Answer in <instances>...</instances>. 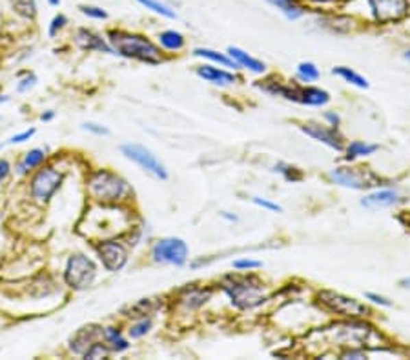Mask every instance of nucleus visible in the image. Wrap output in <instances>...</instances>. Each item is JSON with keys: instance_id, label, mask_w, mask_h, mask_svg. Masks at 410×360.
I'll return each instance as SVG.
<instances>
[{"instance_id": "obj_1", "label": "nucleus", "mask_w": 410, "mask_h": 360, "mask_svg": "<svg viewBox=\"0 0 410 360\" xmlns=\"http://www.w3.org/2000/svg\"><path fill=\"white\" fill-rule=\"evenodd\" d=\"M108 40H110L113 53L121 55L124 59L138 60V62L152 64V66L162 62L160 49L143 35L123 31V29H110Z\"/></svg>"}, {"instance_id": "obj_2", "label": "nucleus", "mask_w": 410, "mask_h": 360, "mask_svg": "<svg viewBox=\"0 0 410 360\" xmlns=\"http://www.w3.org/2000/svg\"><path fill=\"white\" fill-rule=\"evenodd\" d=\"M88 188L91 195L104 204L124 201L132 193L128 182L110 170H97L88 180Z\"/></svg>"}, {"instance_id": "obj_3", "label": "nucleus", "mask_w": 410, "mask_h": 360, "mask_svg": "<svg viewBox=\"0 0 410 360\" xmlns=\"http://www.w3.org/2000/svg\"><path fill=\"white\" fill-rule=\"evenodd\" d=\"M224 293L228 295L232 304L239 309H252L265 302V287L256 277H243V279H228L223 284Z\"/></svg>"}, {"instance_id": "obj_4", "label": "nucleus", "mask_w": 410, "mask_h": 360, "mask_svg": "<svg viewBox=\"0 0 410 360\" xmlns=\"http://www.w3.org/2000/svg\"><path fill=\"white\" fill-rule=\"evenodd\" d=\"M263 91H267L270 95H279L282 99L292 102H299V104H306V106H325L326 102L330 101L328 91L321 90V88H314V86H292V84H279V82H272L267 80V84H259Z\"/></svg>"}, {"instance_id": "obj_5", "label": "nucleus", "mask_w": 410, "mask_h": 360, "mask_svg": "<svg viewBox=\"0 0 410 360\" xmlns=\"http://www.w3.org/2000/svg\"><path fill=\"white\" fill-rule=\"evenodd\" d=\"M97 277V266L86 255L77 253L68 259L64 271V281L71 290H86L93 284Z\"/></svg>"}, {"instance_id": "obj_6", "label": "nucleus", "mask_w": 410, "mask_h": 360, "mask_svg": "<svg viewBox=\"0 0 410 360\" xmlns=\"http://www.w3.org/2000/svg\"><path fill=\"white\" fill-rule=\"evenodd\" d=\"M330 180L352 190H370L378 185H387L381 177L376 175L368 168H337L330 171Z\"/></svg>"}, {"instance_id": "obj_7", "label": "nucleus", "mask_w": 410, "mask_h": 360, "mask_svg": "<svg viewBox=\"0 0 410 360\" xmlns=\"http://www.w3.org/2000/svg\"><path fill=\"white\" fill-rule=\"evenodd\" d=\"M317 298H319L321 306L325 309H328L330 313H336V315H341V317L359 318L370 315V309L365 304H361L356 298L341 295V293L326 292L325 290V292H319Z\"/></svg>"}, {"instance_id": "obj_8", "label": "nucleus", "mask_w": 410, "mask_h": 360, "mask_svg": "<svg viewBox=\"0 0 410 360\" xmlns=\"http://www.w3.org/2000/svg\"><path fill=\"white\" fill-rule=\"evenodd\" d=\"M152 257L157 264L184 266L188 260V246L184 240L176 237L159 239L152 248Z\"/></svg>"}, {"instance_id": "obj_9", "label": "nucleus", "mask_w": 410, "mask_h": 360, "mask_svg": "<svg viewBox=\"0 0 410 360\" xmlns=\"http://www.w3.org/2000/svg\"><path fill=\"white\" fill-rule=\"evenodd\" d=\"M62 180H64V175L60 171L55 170V168H43V170H38L32 179V184H29L32 198H35L40 204L48 202L55 195V191L60 188Z\"/></svg>"}, {"instance_id": "obj_10", "label": "nucleus", "mask_w": 410, "mask_h": 360, "mask_svg": "<svg viewBox=\"0 0 410 360\" xmlns=\"http://www.w3.org/2000/svg\"><path fill=\"white\" fill-rule=\"evenodd\" d=\"M121 151L126 159L134 160L135 164L141 166L144 171H148L149 175H154L155 179H168V171H166L165 164L148 148H144L141 144H124V146H121Z\"/></svg>"}, {"instance_id": "obj_11", "label": "nucleus", "mask_w": 410, "mask_h": 360, "mask_svg": "<svg viewBox=\"0 0 410 360\" xmlns=\"http://www.w3.org/2000/svg\"><path fill=\"white\" fill-rule=\"evenodd\" d=\"M374 21L379 24H394L409 15V0H367Z\"/></svg>"}, {"instance_id": "obj_12", "label": "nucleus", "mask_w": 410, "mask_h": 360, "mask_svg": "<svg viewBox=\"0 0 410 360\" xmlns=\"http://www.w3.org/2000/svg\"><path fill=\"white\" fill-rule=\"evenodd\" d=\"M97 255H99L102 266L112 273L121 271L128 262V249L117 240H106V242L97 244Z\"/></svg>"}, {"instance_id": "obj_13", "label": "nucleus", "mask_w": 410, "mask_h": 360, "mask_svg": "<svg viewBox=\"0 0 410 360\" xmlns=\"http://www.w3.org/2000/svg\"><path fill=\"white\" fill-rule=\"evenodd\" d=\"M301 131L306 133L309 137H312L317 142L336 149V151H343L345 149V138H343L341 133L337 131V127L321 126V124H315V122H309V124L301 126Z\"/></svg>"}, {"instance_id": "obj_14", "label": "nucleus", "mask_w": 410, "mask_h": 360, "mask_svg": "<svg viewBox=\"0 0 410 360\" xmlns=\"http://www.w3.org/2000/svg\"><path fill=\"white\" fill-rule=\"evenodd\" d=\"M75 42L80 49L84 51H101V53H113L112 46L95 31H91L88 27H79L75 31Z\"/></svg>"}, {"instance_id": "obj_15", "label": "nucleus", "mask_w": 410, "mask_h": 360, "mask_svg": "<svg viewBox=\"0 0 410 360\" xmlns=\"http://www.w3.org/2000/svg\"><path fill=\"white\" fill-rule=\"evenodd\" d=\"M102 331H104V329H101L99 326H93V324L80 328L79 331L71 337V340H69V350L73 351V353H77V355H84L86 350H88L91 344H95L97 339L102 335Z\"/></svg>"}, {"instance_id": "obj_16", "label": "nucleus", "mask_w": 410, "mask_h": 360, "mask_svg": "<svg viewBox=\"0 0 410 360\" xmlns=\"http://www.w3.org/2000/svg\"><path fill=\"white\" fill-rule=\"evenodd\" d=\"M400 202V195L392 190H381L374 191L370 195H367L361 201V206L367 209H381V207L394 206Z\"/></svg>"}, {"instance_id": "obj_17", "label": "nucleus", "mask_w": 410, "mask_h": 360, "mask_svg": "<svg viewBox=\"0 0 410 360\" xmlns=\"http://www.w3.org/2000/svg\"><path fill=\"white\" fill-rule=\"evenodd\" d=\"M197 75L201 79L217 86H230L237 82V77H235L234 73H228V71H224V69L213 68V66H199Z\"/></svg>"}, {"instance_id": "obj_18", "label": "nucleus", "mask_w": 410, "mask_h": 360, "mask_svg": "<svg viewBox=\"0 0 410 360\" xmlns=\"http://www.w3.org/2000/svg\"><path fill=\"white\" fill-rule=\"evenodd\" d=\"M228 55L230 59L234 60L239 68H246L250 69V71H254V73H265V69H267V66L261 62V60L254 59V57H250L248 53H245L243 49L239 48H228Z\"/></svg>"}, {"instance_id": "obj_19", "label": "nucleus", "mask_w": 410, "mask_h": 360, "mask_svg": "<svg viewBox=\"0 0 410 360\" xmlns=\"http://www.w3.org/2000/svg\"><path fill=\"white\" fill-rule=\"evenodd\" d=\"M267 2L281 11L288 21H298L304 15L303 5L299 4L298 0H267Z\"/></svg>"}, {"instance_id": "obj_20", "label": "nucleus", "mask_w": 410, "mask_h": 360, "mask_svg": "<svg viewBox=\"0 0 410 360\" xmlns=\"http://www.w3.org/2000/svg\"><path fill=\"white\" fill-rule=\"evenodd\" d=\"M212 297V290H201V287H192V290H186L182 293L181 302L190 309H195V307L203 306L210 300Z\"/></svg>"}, {"instance_id": "obj_21", "label": "nucleus", "mask_w": 410, "mask_h": 360, "mask_svg": "<svg viewBox=\"0 0 410 360\" xmlns=\"http://www.w3.org/2000/svg\"><path fill=\"white\" fill-rule=\"evenodd\" d=\"M159 42L160 46L168 51H179V49L184 48V37H182L181 33L176 31V29H168V31H162L159 35Z\"/></svg>"}, {"instance_id": "obj_22", "label": "nucleus", "mask_w": 410, "mask_h": 360, "mask_svg": "<svg viewBox=\"0 0 410 360\" xmlns=\"http://www.w3.org/2000/svg\"><path fill=\"white\" fill-rule=\"evenodd\" d=\"M102 337H104V340L108 342V348L112 351H117L119 353V351H126L130 348L128 340L124 339L119 329L106 328L102 331Z\"/></svg>"}, {"instance_id": "obj_23", "label": "nucleus", "mask_w": 410, "mask_h": 360, "mask_svg": "<svg viewBox=\"0 0 410 360\" xmlns=\"http://www.w3.org/2000/svg\"><path fill=\"white\" fill-rule=\"evenodd\" d=\"M374 151H378V146L376 144H367L361 142V140H356V142H352L346 146V160H354L359 159V157H368V155H372Z\"/></svg>"}, {"instance_id": "obj_24", "label": "nucleus", "mask_w": 410, "mask_h": 360, "mask_svg": "<svg viewBox=\"0 0 410 360\" xmlns=\"http://www.w3.org/2000/svg\"><path fill=\"white\" fill-rule=\"evenodd\" d=\"M44 159H46V151H44V149L37 148L27 151V153L24 155V159H22L21 166H19V173L24 175V173H27V171L33 170V168H38V166L44 162Z\"/></svg>"}, {"instance_id": "obj_25", "label": "nucleus", "mask_w": 410, "mask_h": 360, "mask_svg": "<svg viewBox=\"0 0 410 360\" xmlns=\"http://www.w3.org/2000/svg\"><path fill=\"white\" fill-rule=\"evenodd\" d=\"M332 73L337 75V77H341V79L345 80V82H348V84L361 88V90L368 88L367 79H363L361 75L356 73V71H352L350 68H345V66H337V68L332 69Z\"/></svg>"}, {"instance_id": "obj_26", "label": "nucleus", "mask_w": 410, "mask_h": 360, "mask_svg": "<svg viewBox=\"0 0 410 360\" xmlns=\"http://www.w3.org/2000/svg\"><path fill=\"white\" fill-rule=\"evenodd\" d=\"M193 55H195V57H203V59L212 60V62L221 64V66H224V68H239V66H237L234 60L230 59V57H226V55H223V53H217V51H213V49L199 48L193 51Z\"/></svg>"}, {"instance_id": "obj_27", "label": "nucleus", "mask_w": 410, "mask_h": 360, "mask_svg": "<svg viewBox=\"0 0 410 360\" xmlns=\"http://www.w3.org/2000/svg\"><path fill=\"white\" fill-rule=\"evenodd\" d=\"M135 2H138V4L143 5V8H146V10L154 11V13H157V15L160 16H166V18H176V11L171 10V8H168L166 4H162V2H159V0H135Z\"/></svg>"}, {"instance_id": "obj_28", "label": "nucleus", "mask_w": 410, "mask_h": 360, "mask_svg": "<svg viewBox=\"0 0 410 360\" xmlns=\"http://www.w3.org/2000/svg\"><path fill=\"white\" fill-rule=\"evenodd\" d=\"M298 79L303 82H314L319 79V69L312 62H301L298 66Z\"/></svg>"}, {"instance_id": "obj_29", "label": "nucleus", "mask_w": 410, "mask_h": 360, "mask_svg": "<svg viewBox=\"0 0 410 360\" xmlns=\"http://www.w3.org/2000/svg\"><path fill=\"white\" fill-rule=\"evenodd\" d=\"M13 8L24 18H33L37 15V0H13Z\"/></svg>"}, {"instance_id": "obj_30", "label": "nucleus", "mask_w": 410, "mask_h": 360, "mask_svg": "<svg viewBox=\"0 0 410 360\" xmlns=\"http://www.w3.org/2000/svg\"><path fill=\"white\" fill-rule=\"evenodd\" d=\"M274 171L281 173V175L285 177L288 182H299V180H303V173H301V170H298V168H293V166H290V164H285V162H279V164H276Z\"/></svg>"}, {"instance_id": "obj_31", "label": "nucleus", "mask_w": 410, "mask_h": 360, "mask_svg": "<svg viewBox=\"0 0 410 360\" xmlns=\"http://www.w3.org/2000/svg\"><path fill=\"white\" fill-rule=\"evenodd\" d=\"M155 307H157V304L154 306V304H152V300H141V302H137L135 306L130 307L128 317L130 318H143V317H146V315H149V313L154 311Z\"/></svg>"}, {"instance_id": "obj_32", "label": "nucleus", "mask_w": 410, "mask_h": 360, "mask_svg": "<svg viewBox=\"0 0 410 360\" xmlns=\"http://www.w3.org/2000/svg\"><path fill=\"white\" fill-rule=\"evenodd\" d=\"M79 11L88 18H93V21H106L108 13L106 10H102L99 5H91V4H80Z\"/></svg>"}, {"instance_id": "obj_33", "label": "nucleus", "mask_w": 410, "mask_h": 360, "mask_svg": "<svg viewBox=\"0 0 410 360\" xmlns=\"http://www.w3.org/2000/svg\"><path fill=\"white\" fill-rule=\"evenodd\" d=\"M110 348H106L104 344H101V342H95V344H91L88 350H86V353L82 357L84 359H106L108 355H110Z\"/></svg>"}, {"instance_id": "obj_34", "label": "nucleus", "mask_w": 410, "mask_h": 360, "mask_svg": "<svg viewBox=\"0 0 410 360\" xmlns=\"http://www.w3.org/2000/svg\"><path fill=\"white\" fill-rule=\"evenodd\" d=\"M149 329H152V320L149 318H143L141 322L134 324L132 328H130V337L132 339H141L144 335L148 333Z\"/></svg>"}, {"instance_id": "obj_35", "label": "nucleus", "mask_w": 410, "mask_h": 360, "mask_svg": "<svg viewBox=\"0 0 410 360\" xmlns=\"http://www.w3.org/2000/svg\"><path fill=\"white\" fill-rule=\"evenodd\" d=\"M66 24H68V16H66L64 13H57V15L51 18V22H49V27H48L49 37H55L62 27H66Z\"/></svg>"}, {"instance_id": "obj_36", "label": "nucleus", "mask_w": 410, "mask_h": 360, "mask_svg": "<svg viewBox=\"0 0 410 360\" xmlns=\"http://www.w3.org/2000/svg\"><path fill=\"white\" fill-rule=\"evenodd\" d=\"M261 266L263 262H259V260H252V259L234 260L235 270H257V268H261Z\"/></svg>"}, {"instance_id": "obj_37", "label": "nucleus", "mask_w": 410, "mask_h": 360, "mask_svg": "<svg viewBox=\"0 0 410 360\" xmlns=\"http://www.w3.org/2000/svg\"><path fill=\"white\" fill-rule=\"evenodd\" d=\"M252 202H254L256 206L265 207V209H268V211H277V213L282 211L281 206H277V204H274V202L267 201V198H261V196H252Z\"/></svg>"}, {"instance_id": "obj_38", "label": "nucleus", "mask_w": 410, "mask_h": 360, "mask_svg": "<svg viewBox=\"0 0 410 360\" xmlns=\"http://www.w3.org/2000/svg\"><path fill=\"white\" fill-rule=\"evenodd\" d=\"M82 127H84L86 131L95 133V135H110V129H108V127L101 126V124H95V122H86Z\"/></svg>"}, {"instance_id": "obj_39", "label": "nucleus", "mask_w": 410, "mask_h": 360, "mask_svg": "<svg viewBox=\"0 0 410 360\" xmlns=\"http://www.w3.org/2000/svg\"><path fill=\"white\" fill-rule=\"evenodd\" d=\"M365 298H368V300L374 302V304H378V306H383V307L392 306V302H390L389 298L381 297V295H378V293H365Z\"/></svg>"}, {"instance_id": "obj_40", "label": "nucleus", "mask_w": 410, "mask_h": 360, "mask_svg": "<svg viewBox=\"0 0 410 360\" xmlns=\"http://www.w3.org/2000/svg\"><path fill=\"white\" fill-rule=\"evenodd\" d=\"M35 135V129H27V131H22L19 133V135H13V137L8 140V144H21V142H26V140H29V138Z\"/></svg>"}, {"instance_id": "obj_41", "label": "nucleus", "mask_w": 410, "mask_h": 360, "mask_svg": "<svg viewBox=\"0 0 410 360\" xmlns=\"http://www.w3.org/2000/svg\"><path fill=\"white\" fill-rule=\"evenodd\" d=\"M10 171H11V166L8 160L4 159H0V182L5 179V177L10 175Z\"/></svg>"}, {"instance_id": "obj_42", "label": "nucleus", "mask_w": 410, "mask_h": 360, "mask_svg": "<svg viewBox=\"0 0 410 360\" xmlns=\"http://www.w3.org/2000/svg\"><path fill=\"white\" fill-rule=\"evenodd\" d=\"M341 359H367V353H363V351L348 350V351H345V353H341Z\"/></svg>"}, {"instance_id": "obj_43", "label": "nucleus", "mask_w": 410, "mask_h": 360, "mask_svg": "<svg viewBox=\"0 0 410 360\" xmlns=\"http://www.w3.org/2000/svg\"><path fill=\"white\" fill-rule=\"evenodd\" d=\"M35 77H27V79H24L21 82V84H19V91H26L27 88H32L33 84H35Z\"/></svg>"}, {"instance_id": "obj_44", "label": "nucleus", "mask_w": 410, "mask_h": 360, "mask_svg": "<svg viewBox=\"0 0 410 360\" xmlns=\"http://www.w3.org/2000/svg\"><path fill=\"white\" fill-rule=\"evenodd\" d=\"M325 118H326V120H328V122H330V126H334V127L339 126V117H337L336 113L326 112V113H325Z\"/></svg>"}, {"instance_id": "obj_45", "label": "nucleus", "mask_w": 410, "mask_h": 360, "mask_svg": "<svg viewBox=\"0 0 410 360\" xmlns=\"http://www.w3.org/2000/svg\"><path fill=\"white\" fill-rule=\"evenodd\" d=\"M55 117V113L53 112H48V113H43V115H40V120H51V118Z\"/></svg>"}, {"instance_id": "obj_46", "label": "nucleus", "mask_w": 410, "mask_h": 360, "mask_svg": "<svg viewBox=\"0 0 410 360\" xmlns=\"http://www.w3.org/2000/svg\"><path fill=\"white\" fill-rule=\"evenodd\" d=\"M401 287H405V290H410V277H407V279H403V281L400 282Z\"/></svg>"}, {"instance_id": "obj_47", "label": "nucleus", "mask_w": 410, "mask_h": 360, "mask_svg": "<svg viewBox=\"0 0 410 360\" xmlns=\"http://www.w3.org/2000/svg\"><path fill=\"white\" fill-rule=\"evenodd\" d=\"M49 5H53V8H59L60 5V0H46Z\"/></svg>"}, {"instance_id": "obj_48", "label": "nucleus", "mask_w": 410, "mask_h": 360, "mask_svg": "<svg viewBox=\"0 0 410 360\" xmlns=\"http://www.w3.org/2000/svg\"><path fill=\"white\" fill-rule=\"evenodd\" d=\"M310 2H314V4H328L332 0H310Z\"/></svg>"}, {"instance_id": "obj_49", "label": "nucleus", "mask_w": 410, "mask_h": 360, "mask_svg": "<svg viewBox=\"0 0 410 360\" xmlns=\"http://www.w3.org/2000/svg\"><path fill=\"white\" fill-rule=\"evenodd\" d=\"M223 217H224V218H228V220H237V218L232 217V215H228V213H226V211L223 213Z\"/></svg>"}, {"instance_id": "obj_50", "label": "nucleus", "mask_w": 410, "mask_h": 360, "mask_svg": "<svg viewBox=\"0 0 410 360\" xmlns=\"http://www.w3.org/2000/svg\"><path fill=\"white\" fill-rule=\"evenodd\" d=\"M405 57H407V60H410V51H407V55H405Z\"/></svg>"}, {"instance_id": "obj_51", "label": "nucleus", "mask_w": 410, "mask_h": 360, "mask_svg": "<svg viewBox=\"0 0 410 360\" xmlns=\"http://www.w3.org/2000/svg\"><path fill=\"white\" fill-rule=\"evenodd\" d=\"M409 217V220H407V226H410V215H407Z\"/></svg>"}]
</instances>
